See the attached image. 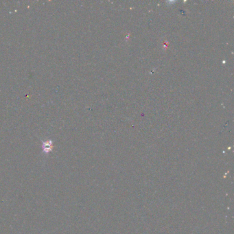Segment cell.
I'll return each instance as SVG.
<instances>
[{
	"label": "cell",
	"mask_w": 234,
	"mask_h": 234,
	"mask_svg": "<svg viewBox=\"0 0 234 234\" xmlns=\"http://www.w3.org/2000/svg\"><path fill=\"white\" fill-rule=\"evenodd\" d=\"M52 148H53V145H52V141L50 140L43 142V152H44V153H49V152L52 150Z\"/></svg>",
	"instance_id": "6da1fadb"
}]
</instances>
